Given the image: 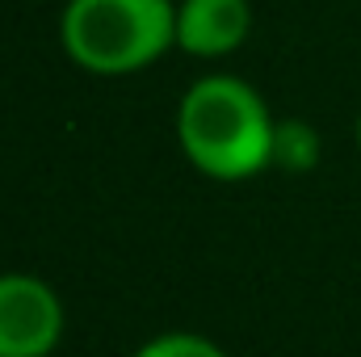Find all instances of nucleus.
I'll list each match as a JSON object with an SVG mask.
<instances>
[{"mask_svg": "<svg viewBox=\"0 0 361 357\" xmlns=\"http://www.w3.org/2000/svg\"><path fill=\"white\" fill-rule=\"evenodd\" d=\"M135 357H227L214 341L206 337H193V332H169V337H156L147 341Z\"/></svg>", "mask_w": 361, "mask_h": 357, "instance_id": "6", "label": "nucleus"}, {"mask_svg": "<svg viewBox=\"0 0 361 357\" xmlns=\"http://www.w3.org/2000/svg\"><path fill=\"white\" fill-rule=\"evenodd\" d=\"M59 42L72 63L97 76H126L177 42L173 0H68Z\"/></svg>", "mask_w": 361, "mask_h": 357, "instance_id": "2", "label": "nucleus"}, {"mask_svg": "<svg viewBox=\"0 0 361 357\" xmlns=\"http://www.w3.org/2000/svg\"><path fill=\"white\" fill-rule=\"evenodd\" d=\"M273 126L261 92L223 72L193 80L177 109L180 152L214 181H244L273 164Z\"/></svg>", "mask_w": 361, "mask_h": 357, "instance_id": "1", "label": "nucleus"}, {"mask_svg": "<svg viewBox=\"0 0 361 357\" xmlns=\"http://www.w3.org/2000/svg\"><path fill=\"white\" fill-rule=\"evenodd\" d=\"M273 164L286 173H307L319 164V131L302 118H281L273 126Z\"/></svg>", "mask_w": 361, "mask_h": 357, "instance_id": "5", "label": "nucleus"}, {"mask_svg": "<svg viewBox=\"0 0 361 357\" xmlns=\"http://www.w3.org/2000/svg\"><path fill=\"white\" fill-rule=\"evenodd\" d=\"M357 143H361V114H357Z\"/></svg>", "mask_w": 361, "mask_h": 357, "instance_id": "7", "label": "nucleus"}, {"mask_svg": "<svg viewBox=\"0 0 361 357\" xmlns=\"http://www.w3.org/2000/svg\"><path fill=\"white\" fill-rule=\"evenodd\" d=\"M63 332L55 290L30 273H0V357H47Z\"/></svg>", "mask_w": 361, "mask_h": 357, "instance_id": "3", "label": "nucleus"}, {"mask_svg": "<svg viewBox=\"0 0 361 357\" xmlns=\"http://www.w3.org/2000/svg\"><path fill=\"white\" fill-rule=\"evenodd\" d=\"M252 30V4L248 0H180L177 4V47L214 59L231 55Z\"/></svg>", "mask_w": 361, "mask_h": 357, "instance_id": "4", "label": "nucleus"}]
</instances>
